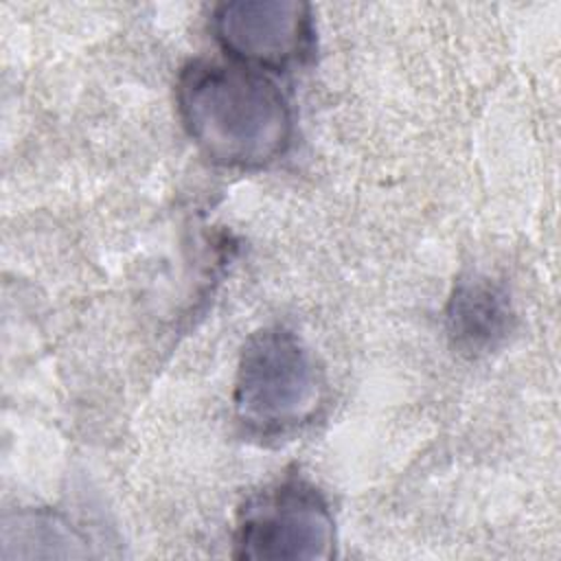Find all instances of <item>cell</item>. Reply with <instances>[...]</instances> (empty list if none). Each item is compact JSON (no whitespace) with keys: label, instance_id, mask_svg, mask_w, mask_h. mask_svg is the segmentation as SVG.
Listing matches in <instances>:
<instances>
[{"label":"cell","instance_id":"6da1fadb","mask_svg":"<svg viewBox=\"0 0 561 561\" xmlns=\"http://www.w3.org/2000/svg\"><path fill=\"white\" fill-rule=\"evenodd\" d=\"M175 99L188 136L215 164L259 169L289 147V103L256 68L191 61L178 77Z\"/></svg>","mask_w":561,"mask_h":561},{"label":"cell","instance_id":"7a4b0ae2","mask_svg":"<svg viewBox=\"0 0 561 561\" xmlns=\"http://www.w3.org/2000/svg\"><path fill=\"white\" fill-rule=\"evenodd\" d=\"M324 397L322 370L309 346L285 327H265L243 344L234 412L259 434H280L307 423Z\"/></svg>","mask_w":561,"mask_h":561},{"label":"cell","instance_id":"3957f363","mask_svg":"<svg viewBox=\"0 0 561 561\" xmlns=\"http://www.w3.org/2000/svg\"><path fill=\"white\" fill-rule=\"evenodd\" d=\"M335 524L322 493L289 478L248 502L234 533L237 559H331Z\"/></svg>","mask_w":561,"mask_h":561},{"label":"cell","instance_id":"277c9868","mask_svg":"<svg viewBox=\"0 0 561 561\" xmlns=\"http://www.w3.org/2000/svg\"><path fill=\"white\" fill-rule=\"evenodd\" d=\"M213 31L241 64L250 68H287L311 39L309 7L296 0H237L213 13Z\"/></svg>","mask_w":561,"mask_h":561},{"label":"cell","instance_id":"5b68a950","mask_svg":"<svg viewBox=\"0 0 561 561\" xmlns=\"http://www.w3.org/2000/svg\"><path fill=\"white\" fill-rule=\"evenodd\" d=\"M515 327L508 291L484 274L460 276L447 302L451 344L469 355H486L502 346Z\"/></svg>","mask_w":561,"mask_h":561},{"label":"cell","instance_id":"8992f818","mask_svg":"<svg viewBox=\"0 0 561 561\" xmlns=\"http://www.w3.org/2000/svg\"><path fill=\"white\" fill-rule=\"evenodd\" d=\"M85 539L57 513L20 511L4 519L2 546L13 548L4 559L13 557H85ZM2 550V552H4Z\"/></svg>","mask_w":561,"mask_h":561}]
</instances>
